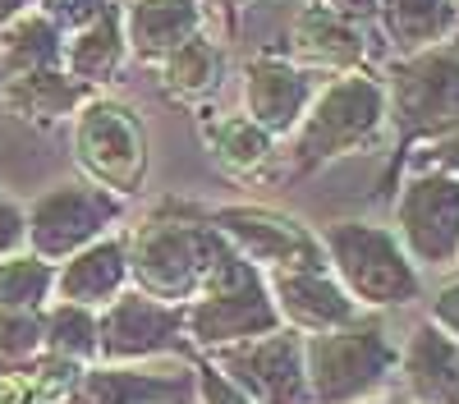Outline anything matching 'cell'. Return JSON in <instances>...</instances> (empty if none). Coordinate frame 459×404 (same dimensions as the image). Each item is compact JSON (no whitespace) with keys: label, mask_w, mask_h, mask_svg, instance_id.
Returning a JSON list of instances; mask_svg holds the SVG:
<instances>
[{"label":"cell","mask_w":459,"mask_h":404,"mask_svg":"<svg viewBox=\"0 0 459 404\" xmlns=\"http://www.w3.org/2000/svg\"><path fill=\"white\" fill-rule=\"evenodd\" d=\"M391 116H386V83L372 69H344L317 83L308 110L285 147V175L303 179L317 175L331 161L359 157L381 142Z\"/></svg>","instance_id":"1"},{"label":"cell","mask_w":459,"mask_h":404,"mask_svg":"<svg viewBox=\"0 0 459 404\" xmlns=\"http://www.w3.org/2000/svg\"><path fill=\"white\" fill-rule=\"evenodd\" d=\"M129 244V285L170 304H188L207 280L212 262L225 248V235L212 216L184 202H161L125 230Z\"/></svg>","instance_id":"2"},{"label":"cell","mask_w":459,"mask_h":404,"mask_svg":"<svg viewBox=\"0 0 459 404\" xmlns=\"http://www.w3.org/2000/svg\"><path fill=\"white\" fill-rule=\"evenodd\" d=\"M317 235H322L326 267L363 313H395L409 308L413 299H423V271L404 253L391 226L363 216H340L326 220Z\"/></svg>","instance_id":"3"},{"label":"cell","mask_w":459,"mask_h":404,"mask_svg":"<svg viewBox=\"0 0 459 404\" xmlns=\"http://www.w3.org/2000/svg\"><path fill=\"white\" fill-rule=\"evenodd\" d=\"M281 313L272 299L266 271L225 239L221 257L212 262L207 280L198 285V294L184 304V331L194 354H216L225 345H239L262 331H276Z\"/></svg>","instance_id":"4"},{"label":"cell","mask_w":459,"mask_h":404,"mask_svg":"<svg viewBox=\"0 0 459 404\" xmlns=\"http://www.w3.org/2000/svg\"><path fill=\"white\" fill-rule=\"evenodd\" d=\"M313 404H359L391 391L400 377V345L377 313H359L354 322L303 336Z\"/></svg>","instance_id":"5"},{"label":"cell","mask_w":459,"mask_h":404,"mask_svg":"<svg viewBox=\"0 0 459 404\" xmlns=\"http://www.w3.org/2000/svg\"><path fill=\"white\" fill-rule=\"evenodd\" d=\"M386 116L395 125V166L423 142L459 129V32L386 64Z\"/></svg>","instance_id":"6"},{"label":"cell","mask_w":459,"mask_h":404,"mask_svg":"<svg viewBox=\"0 0 459 404\" xmlns=\"http://www.w3.org/2000/svg\"><path fill=\"white\" fill-rule=\"evenodd\" d=\"M69 157L83 179L101 184L125 202L147 189L152 147H147L143 116L129 101L110 97L106 88L88 92L83 106L69 116Z\"/></svg>","instance_id":"7"},{"label":"cell","mask_w":459,"mask_h":404,"mask_svg":"<svg viewBox=\"0 0 459 404\" xmlns=\"http://www.w3.org/2000/svg\"><path fill=\"white\" fill-rule=\"evenodd\" d=\"M391 230L418 271H455L459 267V179L437 166H413L391 202Z\"/></svg>","instance_id":"8"},{"label":"cell","mask_w":459,"mask_h":404,"mask_svg":"<svg viewBox=\"0 0 459 404\" xmlns=\"http://www.w3.org/2000/svg\"><path fill=\"white\" fill-rule=\"evenodd\" d=\"M23 216H28V248L37 257H47V262H65L69 253L120 230L125 198H115L110 189L79 175V179H60L51 189H42L23 207Z\"/></svg>","instance_id":"9"},{"label":"cell","mask_w":459,"mask_h":404,"mask_svg":"<svg viewBox=\"0 0 459 404\" xmlns=\"http://www.w3.org/2000/svg\"><path fill=\"white\" fill-rule=\"evenodd\" d=\"M101 345L97 363H157V358H194L184 331V304L157 299L143 289H120L106 308H97Z\"/></svg>","instance_id":"10"},{"label":"cell","mask_w":459,"mask_h":404,"mask_svg":"<svg viewBox=\"0 0 459 404\" xmlns=\"http://www.w3.org/2000/svg\"><path fill=\"white\" fill-rule=\"evenodd\" d=\"M221 373L235 382L253 404H313L308 391V358H303V336L294 326H276L248 336L239 345H225L207 354Z\"/></svg>","instance_id":"11"},{"label":"cell","mask_w":459,"mask_h":404,"mask_svg":"<svg viewBox=\"0 0 459 404\" xmlns=\"http://www.w3.org/2000/svg\"><path fill=\"white\" fill-rule=\"evenodd\" d=\"M207 216H212V226L262 271L326 262L322 235L313 226H303L299 216L272 207V202H225V207H212Z\"/></svg>","instance_id":"12"},{"label":"cell","mask_w":459,"mask_h":404,"mask_svg":"<svg viewBox=\"0 0 459 404\" xmlns=\"http://www.w3.org/2000/svg\"><path fill=\"white\" fill-rule=\"evenodd\" d=\"M74 404H198L194 358L88 363Z\"/></svg>","instance_id":"13"},{"label":"cell","mask_w":459,"mask_h":404,"mask_svg":"<svg viewBox=\"0 0 459 404\" xmlns=\"http://www.w3.org/2000/svg\"><path fill=\"white\" fill-rule=\"evenodd\" d=\"M317 92V73H308L303 64H294L290 56H272L262 51L244 64V79H239V110L262 125L276 142L290 138L303 120V110H308Z\"/></svg>","instance_id":"14"},{"label":"cell","mask_w":459,"mask_h":404,"mask_svg":"<svg viewBox=\"0 0 459 404\" xmlns=\"http://www.w3.org/2000/svg\"><path fill=\"white\" fill-rule=\"evenodd\" d=\"M266 285H272L281 326H294L299 336H317V331L344 326V322H354V317L363 313V308L350 299V289L335 280V271H331L326 262L266 271Z\"/></svg>","instance_id":"15"},{"label":"cell","mask_w":459,"mask_h":404,"mask_svg":"<svg viewBox=\"0 0 459 404\" xmlns=\"http://www.w3.org/2000/svg\"><path fill=\"white\" fill-rule=\"evenodd\" d=\"M285 56L303 64L308 73H344V69H368V32L363 23L326 10L322 0L303 5L290 23Z\"/></svg>","instance_id":"16"},{"label":"cell","mask_w":459,"mask_h":404,"mask_svg":"<svg viewBox=\"0 0 459 404\" xmlns=\"http://www.w3.org/2000/svg\"><path fill=\"white\" fill-rule=\"evenodd\" d=\"M400 386L409 404H459V340L423 317L400 345Z\"/></svg>","instance_id":"17"},{"label":"cell","mask_w":459,"mask_h":404,"mask_svg":"<svg viewBox=\"0 0 459 404\" xmlns=\"http://www.w3.org/2000/svg\"><path fill=\"white\" fill-rule=\"evenodd\" d=\"M120 289H129V244L125 230H110L92 239L88 248L69 253L56 262V299L83 304V308H106Z\"/></svg>","instance_id":"18"},{"label":"cell","mask_w":459,"mask_h":404,"mask_svg":"<svg viewBox=\"0 0 459 404\" xmlns=\"http://www.w3.org/2000/svg\"><path fill=\"white\" fill-rule=\"evenodd\" d=\"M120 14H125L129 56L143 64H157L194 32H203L207 10L198 0H129V5H120Z\"/></svg>","instance_id":"19"},{"label":"cell","mask_w":459,"mask_h":404,"mask_svg":"<svg viewBox=\"0 0 459 404\" xmlns=\"http://www.w3.org/2000/svg\"><path fill=\"white\" fill-rule=\"evenodd\" d=\"M92 88H83L74 73L60 69H37V73H14V79H0V101H5L19 120L37 125V129H51L65 125L74 110L83 106Z\"/></svg>","instance_id":"20"},{"label":"cell","mask_w":459,"mask_h":404,"mask_svg":"<svg viewBox=\"0 0 459 404\" xmlns=\"http://www.w3.org/2000/svg\"><path fill=\"white\" fill-rule=\"evenodd\" d=\"M203 138H207V152L221 166V175L230 179H257L266 175L281 152H276V138L266 133L262 125H253L244 110H225V116H207L203 120Z\"/></svg>","instance_id":"21"},{"label":"cell","mask_w":459,"mask_h":404,"mask_svg":"<svg viewBox=\"0 0 459 404\" xmlns=\"http://www.w3.org/2000/svg\"><path fill=\"white\" fill-rule=\"evenodd\" d=\"M125 60H129V42H125L120 5H115L110 14H101L97 23L65 37V69L92 92H101V88H110L115 79H120Z\"/></svg>","instance_id":"22"},{"label":"cell","mask_w":459,"mask_h":404,"mask_svg":"<svg viewBox=\"0 0 459 404\" xmlns=\"http://www.w3.org/2000/svg\"><path fill=\"white\" fill-rule=\"evenodd\" d=\"M377 28L386 32L395 56H409V51L450 42L459 32V19H455V0H381Z\"/></svg>","instance_id":"23"},{"label":"cell","mask_w":459,"mask_h":404,"mask_svg":"<svg viewBox=\"0 0 459 404\" xmlns=\"http://www.w3.org/2000/svg\"><path fill=\"white\" fill-rule=\"evenodd\" d=\"M157 73H161L166 97H175L184 106H203L225 79V56L207 32H194L184 47H175L166 60H157Z\"/></svg>","instance_id":"24"},{"label":"cell","mask_w":459,"mask_h":404,"mask_svg":"<svg viewBox=\"0 0 459 404\" xmlns=\"http://www.w3.org/2000/svg\"><path fill=\"white\" fill-rule=\"evenodd\" d=\"M83 367L37 354L23 363H0V404H74Z\"/></svg>","instance_id":"25"},{"label":"cell","mask_w":459,"mask_h":404,"mask_svg":"<svg viewBox=\"0 0 459 404\" xmlns=\"http://www.w3.org/2000/svg\"><path fill=\"white\" fill-rule=\"evenodd\" d=\"M60 64H65V32L42 10H28L14 23L0 28V79L60 69Z\"/></svg>","instance_id":"26"},{"label":"cell","mask_w":459,"mask_h":404,"mask_svg":"<svg viewBox=\"0 0 459 404\" xmlns=\"http://www.w3.org/2000/svg\"><path fill=\"white\" fill-rule=\"evenodd\" d=\"M97 345H101L97 308L69 304V299H51L42 308V354L65 358L74 367H88L97 363Z\"/></svg>","instance_id":"27"},{"label":"cell","mask_w":459,"mask_h":404,"mask_svg":"<svg viewBox=\"0 0 459 404\" xmlns=\"http://www.w3.org/2000/svg\"><path fill=\"white\" fill-rule=\"evenodd\" d=\"M56 299V262L19 248L0 257V313H42Z\"/></svg>","instance_id":"28"},{"label":"cell","mask_w":459,"mask_h":404,"mask_svg":"<svg viewBox=\"0 0 459 404\" xmlns=\"http://www.w3.org/2000/svg\"><path fill=\"white\" fill-rule=\"evenodd\" d=\"M42 354V313H0V363Z\"/></svg>","instance_id":"29"},{"label":"cell","mask_w":459,"mask_h":404,"mask_svg":"<svg viewBox=\"0 0 459 404\" xmlns=\"http://www.w3.org/2000/svg\"><path fill=\"white\" fill-rule=\"evenodd\" d=\"M120 0H37V10H42L65 37L69 32H79V28H88V23H97L101 14H110Z\"/></svg>","instance_id":"30"},{"label":"cell","mask_w":459,"mask_h":404,"mask_svg":"<svg viewBox=\"0 0 459 404\" xmlns=\"http://www.w3.org/2000/svg\"><path fill=\"white\" fill-rule=\"evenodd\" d=\"M194 386H198V404H253L207 354H194Z\"/></svg>","instance_id":"31"},{"label":"cell","mask_w":459,"mask_h":404,"mask_svg":"<svg viewBox=\"0 0 459 404\" xmlns=\"http://www.w3.org/2000/svg\"><path fill=\"white\" fill-rule=\"evenodd\" d=\"M28 248V216H23V202H14L10 193H0V257H10Z\"/></svg>","instance_id":"32"},{"label":"cell","mask_w":459,"mask_h":404,"mask_svg":"<svg viewBox=\"0 0 459 404\" xmlns=\"http://www.w3.org/2000/svg\"><path fill=\"white\" fill-rule=\"evenodd\" d=\"M428 322H437L446 336H455L459 340V271L450 276V280H441L437 285V294H432V304H428Z\"/></svg>","instance_id":"33"},{"label":"cell","mask_w":459,"mask_h":404,"mask_svg":"<svg viewBox=\"0 0 459 404\" xmlns=\"http://www.w3.org/2000/svg\"><path fill=\"white\" fill-rule=\"evenodd\" d=\"M413 166H437V170H446V175L459 179V129H450V133L437 138V142H423V147H418V161H413Z\"/></svg>","instance_id":"34"},{"label":"cell","mask_w":459,"mask_h":404,"mask_svg":"<svg viewBox=\"0 0 459 404\" xmlns=\"http://www.w3.org/2000/svg\"><path fill=\"white\" fill-rule=\"evenodd\" d=\"M322 5L368 28V23H377V10H381V0H322Z\"/></svg>","instance_id":"35"},{"label":"cell","mask_w":459,"mask_h":404,"mask_svg":"<svg viewBox=\"0 0 459 404\" xmlns=\"http://www.w3.org/2000/svg\"><path fill=\"white\" fill-rule=\"evenodd\" d=\"M28 10H37V0H0V28L14 23V19L28 14Z\"/></svg>","instance_id":"36"},{"label":"cell","mask_w":459,"mask_h":404,"mask_svg":"<svg viewBox=\"0 0 459 404\" xmlns=\"http://www.w3.org/2000/svg\"><path fill=\"white\" fill-rule=\"evenodd\" d=\"M198 5H203V10H216V14H225V19H230V14H239V10L248 5V0H198Z\"/></svg>","instance_id":"37"},{"label":"cell","mask_w":459,"mask_h":404,"mask_svg":"<svg viewBox=\"0 0 459 404\" xmlns=\"http://www.w3.org/2000/svg\"><path fill=\"white\" fill-rule=\"evenodd\" d=\"M359 404H404V400H395L391 391H381V395H372V400H359Z\"/></svg>","instance_id":"38"},{"label":"cell","mask_w":459,"mask_h":404,"mask_svg":"<svg viewBox=\"0 0 459 404\" xmlns=\"http://www.w3.org/2000/svg\"><path fill=\"white\" fill-rule=\"evenodd\" d=\"M455 19H459V0H455Z\"/></svg>","instance_id":"39"},{"label":"cell","mask_w":459,"mask_h":404,"mask_svg":"<svg viewBox=\"0 0 459 404\" xmlns=\"http://www.w3.org/2000/svg\"><path fill=\"white\" fill-rule=\"evenodd\" d=\"M455 271H459V267H455Z\"/></svg>","instance_id":"40"}]
</instances>
